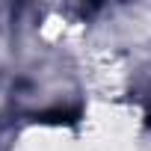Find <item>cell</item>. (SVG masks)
Returning <instances> with one entry per match:
<instances>
[{
  "instance_id": "1",
  "label": "cell",
  "mask_w": 151,
  "mask_h": 151,
  "mask_svg": "<svg viewBox=\"0 0 151 151\" xmlns=\"http://www.w3.org/2000/svg\"><path fill=\"white\" fill-rule=\"evenodd\" d=\"M45 119H47V122H74V116H71L68 110H56V113H47Z\"/></svg>"
}]
</instances>
